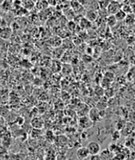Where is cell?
Here are the masks:
<instances>
[{
    "mask_svg": "<svg viewBox=\"0 0 135 160\" xmlns=\"http://www.w3.org/2000/svg\"><path fill=\"white\" fill-rule=\"evenodd\" d=\"M86 148L89 152L90 155L99 154L101 152V145L96 141H90V143H88V144L86 145Z\"/></svg>",
    "mask_w": 135,
    "mask_h": 160,
    "instance_id": "1",
    "label": "cell"
},
{
    "mask_svg": "<svg viewBox=\"0 0 135 160\" xmlns=\"http://www.w3.org/2000/svg\"><path fill=\"white\" fill-rule=\"evenodd\" d=\"M107 9H108V12L109 13L110 15H115L119 10L121 9V6L118 2L110 1L109 5L108 6Z\"/></svg>",
    "mask_w": 135,
    "mask_h": 160,
    "instance_id": "2",
    "label": "cell"
},
{
    "mask_svg": "<svg viewBox=\"0 0 135 160\" xmlns=\"http://www.w3.org/2000/svg\"><path fill=\"white\" fill-rule=\"evenodd\" d=\"M76 156L79 160H84L90 156V153L86 147H81L76 151Z\"/></svg>",
    "mask_w": 135,
    "mask_h": 160,
    "instance_id": "3",
    "label": "cell"
},
{
    "mask_svg": "<svg viewBox=\"0 0 135 160\" xmlns=\"http://www.w3.org/2000/svg\"><path fill=\"white\" fill-rule=\"evenodd\" d=\"M93 124V122L91 119L87 116H83L79 119V125L82 128L88 129L91 127Z\"/></svg>",
    "mask_w": 135,
    "mask_h": 160,
    "instance_id": "4",
    "label": "cell"
},
{
    "mask_svg": "<svg viewBox=\"0 0 135 160\" xmlns=\"http://www.w3.org/2000/svg\"><path fill=\"white\" fill-rule=\"evenodd\" d=\"M12 34V30L9 27L0 28V37L3 39H8Z\"/></svg>",
    "mask_w": 135,
    "mask_h": 160,
    "instance_id": "5",
    "label": "cell"
},
{
    "mask_svg": "<svg viewBox=\"0 0 135 160\" xmlns=\"http://www.w3.org/2000/svg\"><path fill=\"white\" fill-rule=\"evenodd\" d=\"M100 117V112L97 108H92L89 112V118L91 119L93 123L96 122L99 119Z\"/></svg>",
    "mask_w": 135,
    "mask_h": 160,
    "instance_id": "6",
    "label": "cell"
},
{
    "mask_svg": "<svg viewBox=\"0 0 135 160\" xmlns=\"http://www.w3.org/2000/svg\"><path fill=\"white\" fill-rule=\"evenodd\" d=\"M100 155L102 160H112L114 157L113 154L108 148L104 149L103 151H101Z\"/></svg>",
    "mask_w": 135,
    "mask_h": 160,
    "instance_id": "7",
    "label": "cell"
},
{
    "mask_svg": "<svg viewBox=\"0 0 135 160\" xmlns=\"http://www.w3.org/2000/svg\"><path fill=\"white\" fill-rule=\"evenodd\" d=\"M32 125L34 129H40L43 127V121L40 118H34L32 120Z\"/></svg>",
    "mask_w": 135,
    "mask_h": 160,
    "instance_id": "8",
    "label": "cell"
},
{
    "mask_svg": "<svg viewBox=\"0 0 135 160\" xmlns=\"http://www.w3.org/2000/svg\"><path fill=\"white\" fill-rule=\"evenodd\" d=\"M98 17V14L97 12H95L94 10H92V9H90L86 13V20H88L90 22H93Z\"/></svg>",
    "mask_w": 135,
    "mask_h": 160,
    "instance_id": "9",
    "label": "cell"
},
{
    "mask_svg": "<svg viewBox=\"0 0 135 160\" xmlns=\"http://www.w3.org/2000/svg\"><path fill=\"white\" fill-rule=\"evenodd\" d=\"M115 19H116V20H124V19H126L127 14H126L122 9H120V10H119V11L115 14Z\"/></svg>",
    "mask_w": 135,
    "mask_h": 160,
    "instance_id": "10",
    "label": "cell"
},
{
    "mask_svg": "<svg viewBox=\"0 0 135 160\" xmlns=\"http://www.w3.org/2000/svg\"><path fill=\"white\" fill-rule=\"evenodd\" d=\"M107 22H108V24L110 26V27H113V26L115 25V24L117 22V20L115 19V15H109L108 18H107Z\"/></svg>",
    "mask_w": 135,
    "mask_h": 160,
    "instance_id": "11",
    "label": "cell"
},
{
    "mask_svg": "<svg viewBox=\"0 0 135 160\" xmlns=\"http://www.w3.org/2000/svg\"><path fill=\"white\" fill-rule=\"evenodd\" d=\"M48 6H49L48 1H39L36 4V6L39 9H45Z\"/></svg>",
    "mask_w": 135,
    "mask_h": 160,
    "instance_id": "12",
    "label": "cell"
},
{
    "mask_svg": "<svg viewBox=\"0 0 135 160\" xmlns=\"http://www.w3.org/2000/svg\"><path fill=\"white\" fill-rule=\"evenodd\" d=\"M114 78H115V75L113 74L112 72H107L105 74H104V79L107 80L109 82H112L114 80Z\"/></svg>",
    "mask_w": 135,
    "mask_h": 160,
    "instance_id": "13",
    "label": "cell"
},
{
    "mask_svg": "<svg viewBox=\"0 0 135 160\" xmlns=\"http://www.w3.org/2000/svg\"><path fill=\"white\" fill-rule=\"evenodd\" d=\"M90 25H91V23L88 20H86V18H83L80 20V26L82 28H87Z\"/></svg>",
    "mask_w": 135,
    "mask_h": 160,
    "instance_id": "14",
    "label": "cell"
},
{
    "mask_svg": "<svg viewBox=\"0 0 135 160\" xmlns=\"http://www.w3.org/2000/svg\"><path fill=\"white\" fill-rule=\"evenodd\" d=\"M95 94L96 95H98L99 97H101L104 94V90L101 86H98L97 88L95 89Z\"/></svg>",
    "mask_w": 135,
    "mask_h": 160,
    "instance_id": "15",
    "label": "cell"
},
{
    "mask_svg": "<svg viewBox=\"0 0 135 160\" xmlns=\"http://www.w3.org/2000/svg\"><path fill=\"white\" fill-rule=\"evenodd\" d=\"M121 9H122V10H123L126 14L132 13V10H131L132 8H131L130 6H128V5H124L123 7H121Z\"/></svg>",
    "mask_w": 135,
    "mask_h": 160,
    "instance_id": "16",
    "label": "cell"
},
{
    "mask_svg": "<svg viewBox=\"0 0 135 160\" xmlns=\"http://www.w3.org/2000/svg\"><path fill=\"white\" fill-rule=\"evenodd\" d=\"M110 1H100L99 2V6L101 9H107L109 5Z\"/></svg>",
    "mask_w": 135,
    "mask_h": 160,
    "instance_id": "17",
    "label": "cell"
},
{
    "mask_svg": "<svg viewBox=\"0 0 135 160\" xmlns=\"http://www.w3.org/2000/svg\"><path fill=\"white\" fill-rule=\"evenodd\" d=\"M45 160H56V156L53 153H48L46 154V157H45Z\"/></svg>",
    "mask_w": 135,
    "mask_h": 160,
    "instance_id": "18",
    "label": "cell"
},
{
    "mask_svg": "<svg viewBox=\"0 0 135 160\" xmlns=\"http://www.w3.org/2000/svg\"><path fill=\"white\" fill-rule=\"evenodd\" d=\"M120 138V134L119 131H115L112 134V140H117Z\"/></svg>",
    "mask_w": 135,
    "mask_h": 160,
    "instance_id": "19",
    "label": "cell"
},
{
    "mask_svg": "<svg viewBox=\"0 0 135 160\" xmlns=\"http://www.w3.org/2000/svg\"><path fill=\"white\" fill-rule=\"evenodd\" d=\"M90 160H102V159H101L100 154H97V155H90Z\"/></svg>",
    "mask_w": 135,
    "mask_h": 160,
    "instance_id": "20",
    "label": "cell"
},
{
    "mask_svg": "<svg viewBox=\"0 0 135 160\" xmlns=\"http://www.w3.org/2000/svg\"><path fill=\"white\" fill-rule=\"evenodd\" d=\"M132 109L134 112H135V102H134L132 104Z\"/></svg>",
    "mask_w": 135,
    "mask_h": 160,
    "instance_id": "21",
    "label": "cell"
},
{
    "mask_svg": "<svg viewBox=\"0 0 135 160\" xmlns=\"http://www.w3.org/2000/svg\"><path fill=\"white\" fill-rule=\"evenodd\" d=\"M2 21H3V19H2V17L0 16V24H2Z\"/></svg>",
    "mask_w": 135,
    "mask_h": 160,
    "instance_id": "22",
    "label": "cell"
}]
</instances>
